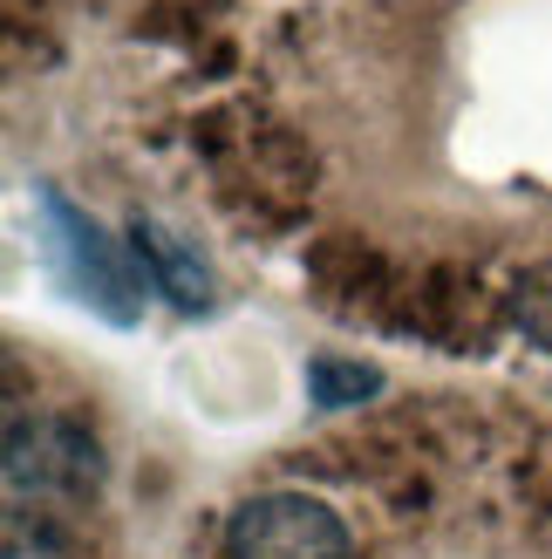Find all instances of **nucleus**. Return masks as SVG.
Instances as JSON below:
<instances>
[{
  "instance_id": "nucleus-1",
  "label": "nucleus",
  "mask_w": 552,
  "mask_h": 559,
  "mask_svg": "<svg viewBox=\"0 0 552 559\" xmlns=\"http://www.w3.org/2000/svg\"><path fill=\"white\" fill-rule=\"evenodd\" d=\"M35 246L48 280L75 307H89L103 328H136L151 307V273L130 253V239H109L62 185H35Z\"/></svg>"
},
{
  "instance_id": "nucleus-2",
  "label": "nucleus",
  "mask_w": 552,
  "mask_h": 559,
  "mask_svg": "<svg viewBox=\"0 0 552 559\" xmlns=\"http://www.w3.org/2000/svg\"><path fill=\"white\" fill-rule=\"evenodd\" d=\"M103 485L96 430L62 409H14L8 416V491L14 506H48V498H89Z\"/></svg>"
},
{
  "instance_id": "nucleus-3",
  "label": "nucleus",
  "mask_w": 552,
  "mask_h": 559,
  "mask_svg": "<svg viewBox=\"0 0 552 559\" xmlns=\"http://www.w3.org/2000/svg\"><path fill=\"white\" fill-rule=\"evenodd\" d=\"M348 525L327 498L260 491L226 519V559H348Z\"/></svg>"
},
{
  "instance_id": "nucleus-4",
  "label": "nucleus",
  "mask_w": 552,
  "mask_h": 559,
  "mask_svg": "<svg viewBox=\"0 0 552 559\" xmlns=\"http://www.w3.org/2000/svg\"><path fill=\"white\" fill-rule=\"evenodd\" d=\"M130 253L144 260L151 287H157V294H171L184 314H205V307L218 300V294H212V266L199 260V239L171 233L164 218H144V212L130 218Z\"/></svg>"
},
{
  "instance_id": "nucleus-5",
  "label": "nucleus",
  "mask_w": 552,
  "mask_h": 559,
  "mask_svg": "<svg viewBox=\"0 0 552 559\" xmlns=\"http://www.w3.org/2000/svg\"><path fill=\"white\" fill-rule=\"evenodd\" d=\"M300 382H308L314 409H355L362 396L382 389V369H369V361H355V355H314L308 369H300Z\"/></svg>"
},
{
  "instance_id": "nucleus-6",
  "label": "nucleus",
  "mask_w": 552,
  "mask_h": 559,
  "mask_svg": "<svg viewBox=\"0 0 552 559\" xmlns=\"http://www.w3.org/2000/svg\"><path fill=\"white\" fill-rule=\"evenodd\" d=\"M0 559H75V546H69L62 525L27 519V512L14 506V512H8V552H0Z\"/></svg>"
},
{
  "instance_id": "nucleus-7",
  "label": "nucleus",
  "mask_w": 552,
  "mask_h": 559,
  "mask_svg": "<svg viewBox=\"0 0 552 559\" xmlns=\"http://www.w3.org/2000/svg\"><path fill=\"white\" fill-rule=\"evenodd\" d=\"M512 314H518V328H526L539 348H552V266H539V273H526V280H518V300H512Z\"/></svg>"
}]
</instances>
